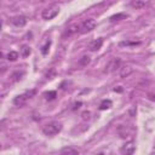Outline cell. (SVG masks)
I'll list each match as a JSON object with an SVG mask.
<instances>
[{
  "label": "cell",
  "mask_w": 155,
  "mask_h": 155,
  "mask_svg": "<svg viewBox=\"0 0 155 155\" xmlns=\"http://www.w3.org/2000/svg\"><path fill=\"white\" fill-rule=\"evenodd\" d=\"M62 124L58 122V121H51L49 124H46L45 126L42 127V132L45 136H49V137H52L57 133H59V132L62 131Z\"/></svg>",
  "instance_id": "6da1fadb"
},
{
  "label": "cell",
  "mask_w": 155,
  "mask_h": 155,
  "mask_svg": "<svg viewBox=\"0 0 155 155\" xmlns=\"http://www.w3.org/2000/svg\"><path fill=\"white\" fill-rule=\"evenodd\" d=\"M36 91L34 90H29V91H26L24 93H22V95H18L13 98V104L17 105V107H22V105H24L29 99H32L34 96H35Z\"/></svg>",
  "instance_id": "7a4b0ae2"
},
{
  "label": "cell",
  "mask_w": 155,
  "mask_h": 155,
  "mask_svg": "<svg viewBox=\"0 0 155 155\" xmlns=\"http://www.w3.org/2000/svg\"><path fill=\"white\" fill-rule=\"evenodd\" d=\"M59 13V6L53 4L51 6H49L47 9H45L42 11V18L44 19H46V21H50L52 18H55L57 15Z\"/></svg>",
  "instance_id": "3957f363"
},
{
  "label": "cell",
  "mask_w": 155,
  "mask_h": 155,
  "mask_svg": "<svg viewBox=\"0 0 155 155\" xmlns=\"http://www.w3.org/2000/svg\"><path fill=\"white\" fill-rule=\"evenodd\" d=\"M96 27V21L93 18H87L85 19L81 26H80V33H87V32H91Z\"/></svg>",
  "instance_id": "277c9868"
},
{
  "label": "cell",
  "mask_w": 155,
  "mask_h": 155,
  "mask_svg": "<svg viewBox=\"0 0 155 155\" xmlns=\"http://www.w3.org/2000/svg\"><path fill=\"white\" fill-rule=\"evenodd\" d=\"M119 68H120V59L119 58H112L108 62V64L105 65L104 72L105 73H113Z\"/></svg>",
  "instance_id": "5b68a950"
},
{
  "label": "cell",
  "mask_w": 155,
  "mask_h": 155,
  "mask_svg": "<svg viewBox=\"0 0 155 155\" xmlns=\"http://www.w3.org/2000/svg\"><path fill=\"white\" fill-rule=\"evenodd\" d=\"M135 149H136V145H135L133 142H127L120 148V153L126 154V155H131V154L135 153Z\"/></svg>",
  "instance_id": "8992f818"
},
{
  "label": "cell",
  "mask_w": 155,
  "mask_h": 155,
  "mask_svg": "<svg viewBox=\"0 0 155 155\" xmlns=\"http://www.w3.org/2000/svg\"><path fill=\"white\" fill-rule=\"evenodd\" d=\"M11 23L16 27H24L27 24V18L24 16H17L11 18Z\"/></svg>",
  "instance_id": "52a82bcc"
},
{
  "label": "cell",
  "mask_w": 155,
  "mask_h": 155,
  "mask_svg": "<svg viewBox=\"0 0 155 155\" xmlns=\"http://www.w3.org/2000/svg\"><path fill=\"white\" fill-rule=\"evenodd\" d=\"M103 45V39L102 38H98L96 40H93L91 44H90V46H88V49H90V51L95 52V51H98Z\"/></svg>",
  "instance_id": "ba28073f"
},
{
  "label": "cell",
  "mask_w": 155,
  "mask_h": 155,
  "mask_svg": "<svg viewBox=\"0 0 155 155\" xmlns=\"http://www.w3.org/2000/svg\"><path fill=\"white\" fill-rule=\"evenodd\" d=\"M79 29H80V26H78V24H73V26H70L69 28H67V30H65V33H64V36H69V35H72V34H75V33H78L79 32Z\"/></svg>",
  "instance_id": "9c48e42d"
},
{
  "label": "cell",
  "mask_w": 155,
  "mask_h": 155,
  "mask_svg": "<svg viewBox=\"0 0 155 155\" xmlns=\"http://www.w3.org/2000/svg\"><path fill=\"white\" fill-rule=\"evenodd\" d=\"M128 16L127 13H116L114 16L110 17V22H116V21H121V19H126Z\"/></svg>",
  "instance_id": "30bf717a"
},
{
  "label": "cell",
  "mask_w": 155,
  "mask_h": 155,
  "mask_svg": "<svg viewBox=\"0 0 155 155\" xmlns=\"http://www.w3.org/2000/svg\"><path fill=\"white\" fill-rule=\"evenodd\" d=\"M112 105H113L112 101H110V99H104V101H102V103L99 104V109H101V110H107V109H109Z\"/></svg>",
  "instance_id": "8fae6325"
},
{
  "label": "cell",
  "mask_w": 155,
  "mask_h": 155,
  "mask_svg": "<svg viewBox=\"0 0 155 155\" xmlns=\"http://www.w3.org/2000/svg\"><path fill=\"white\" fill-rule=\"evenodd\" d=\"M30 52H32V50H30V46H28V45H23L21 47V55L23 57H28L30 55Z\"/></svg>",
  "instance_id": "7c38bea8"
},
{
  "label": "cell",
  "mask_w": 155,
  "mask_h": 155,
  "mask_svg": "<svg viewBox=\"0 0 155 155\" xmlns=\"http://www.w3.org/2000/svg\"><path fill=\"white\" fill-rule=\"evenodd\" d=\"M44 97H45V99H47V101H53V99H56L57 93H56V91H49V92L44 93Z\"/></svg>",
  "instance_id": "4fadbf2b"
},
{
  "label": "cell",
  "mask_w": 155,
  "mask_h": 155,
  "mask_svg": "<svg viewBox=\"0 0 155 155\" xmlns=\"http://www.w3.org/2000/svg\"><path fill=\"white\" fill-rule=\"evenodd\" d=\"M61 153L62 154H79V151L76 150V149H74V148H69V147H65V148H63L62 150H61Z\"/></svg>",
  "instance_id": "5bb4252c"
},
{
  "label": "cell",
  "mask_w": 155,
  "mask_h": 155,
  "mask_svg": "<svg viewBox=\"0 0 155 155\" xmlns=\"http://www.w3.org/2000/svg\"><path fill=\"white\" fill-rule=\"evenodd\" d=\"M91 62V59H90V57L88 56H82L80 59H79V64L81 65V67H86V65Z\"/></svg>",
  "instance_id": "9a60e30c"
},
{
  "label": "cell",
  "mask_w": 155,
  "mask_h": 155,
  "mask_svg": "<svg viewBox=\"0 0 155 155\" xmlns=\"http://www.w3.org/2000/svg\"><path fill=\"white\" fill-rule=\"evenodd\" d=\"M6 57H7V59H9L10 62H15V61H17V58H18V52H16V51H10Z\"/></svg>",
  "instance_id": "2e32d148"
},
{
  "label": "cell",
  "mask_w": 155,
  "mask_h": 155,
  "mask_svg": "<svg viewBox=\"0 0 155 155\" xmlns=\"http://www.w3.org/2000/svg\"><path fill=\"white\" fill-rule=\"evenodd\" d=\"M139 41H121L120 42V46H136L139 45Z\"/></svg>",
  "instance_id": "e0dca14e"
},
{
  "label": "cell",
  "mask_w": 155,
  "mask_h": 155,
  "mask_svg": "<svg viewBox=\"0 0 155 155\" xmlns=\"http://www.w3.org/2000/svg\"><path fill=\"white\" fill-rule=\"evenodd\" d=\"M131 5L133 7H136V9H141V7L144 6V1L143 0H133V1L131 3Z\"/></svg>",
  "instance_id": "ac0fdd59"
},
{
  "label": "cell",
  "mask_w": 155,
  "mask_h": 155,
  "mask_svg": "<svg viewBox=\"0 0 155 155\" xmlns=\"http://www.w3.org/2000/svg\"><path fill=\"white\" fill-rule=\"evenodd\" d=\"M50 46H51V40L46 41V44H45V45H44V46L41 47V53H42V55H47Z\"/></svg>",
  "instance_id": "d6986e66"
},
{
  "label": "cell",
  "mask_w": 155,
  "mask_h": 155,
  "mask_svg": "<svg viewBox=\"0 0 155 155\" xmlns=\"http://www.w3.org/2000/svg\"><path fill=\"white\" fill-rule=\"evenodd\" d=\"M90 115H91V113L86 110V112H84V113L81 114V118H82L84 120H88V119H90Z\"/></svg>",
  "instance_id": "ffe728a7"
},
{
  "label": "cell",
  "mask_w": 155,
  "mask_h": 155,
  "mask_svg": "<svg viewBox=\"0 0 155 155\" xmlns=\"http://www.w3.org/2000/svg\"><path fill=\"white\" fill-rule=\"evenodd\" d=\"M148 98H149L150 101H155V95H154V93H149V95H148Z\"/></svg>",
  "instance_id": "44dd1931"
},
{
  "label": "cell",
  "mask_w": 155,
  "mask_h": 155,
  "mask_svg": "<svg viewBox=\"0 0 155 155\" xmlns=\"http://www.w3.org/2000/svg\"><path fill=\"white\" fill-rule=\"evenodd\" d=\"M80 105H81V102H78V103H75V104H74V108H73V109L75 110V109H76V108H79Z\"/></svg>",
  "instance_id": "7402d4cb"
},
{
  "label": "cell",
  "mask_w": 155,
  "mask_h": 155,
  "mask_svg": "<svg viewBox=\"0 0 155 155\" xmlns=\"http://www.w3.org/2000/svg\"><path fill=\"white\" fill-rule=\"evenodd\" d=\"M115 91H118V92H121V91H122V88H120V87H118V88H115Z\"/></svg>",
  "instance_id": "603a6c76"
}]
</instances>
